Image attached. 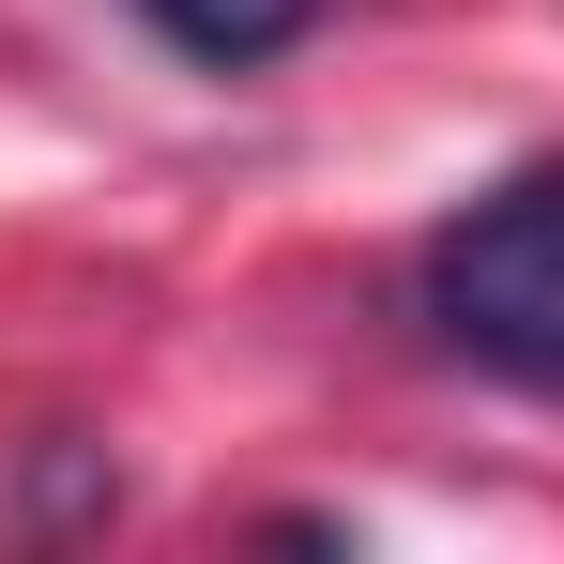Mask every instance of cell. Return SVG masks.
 <instances>
[{
    "label": "cell",
    "mask_w": 564,
    "mask_h": 564,
    "mask_svg": "<svg viewBox=\"0 0 564 564\" xmlns=\"http://www.w3.org/2000/svg\"><path fill=\"white\" fill-rule=\"evenodd\" d=\"M427 336L519 397H564V153L503 169L473 214L427 229Z\"/></svg>",
    "instance_id": "6da1fadb"
},
{
    "label": "cell",
    "mask_w": 564,
    "mask_h": 564,
    "mask_svg": "<svg viewBox=\"0 0 564 564\" xmlns=\"http://www.w3.org/2000/svg\"><path fill=\"white\" fill-rule=\"evenodd\" d=\"M138 15H153V46H169V62H198V77H245V62L305 46V15H321V0H138Z\"/></svg>",
    "instance_id": "7a4b0ae2"
}]
</instances>
